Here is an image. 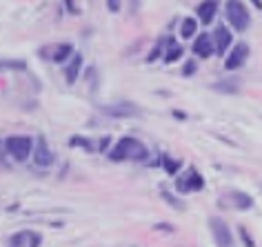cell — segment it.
Wrapping results in <instances>:
<instances>
[{
    "mask_svg": "<svg viewBox=\"0 0 262 247\" xmlns=\"http://www.w3.org/2000/svg\"><path fill=\"white\" fill-rule=\"evenodd\" d=\"M5 149L16 162H25L34 152V138H29V136H11L5 142Z\"/></svg>",
    "mask_w": 262,
    "mask_h": 247,
    "instance_id": "2",
    "label": "cell"
},
{
    "mask_svg": "<svg viewBox=\"0 0 262 247\" xmlns=\"http://www.w3.org/2000/svg\"><path fill=\"white\" fill-rule=\"evenodd\" d=\"M149 156V149L136 138H120L118 145L109 152V158L120 162V160H145Z\"/></svg>",
    "mask_w": 262,
    "mask_h": 247,
    "instance_id": "1",
    "label": "cell"
},
{
    "mask_svg": "<svg viewBox=\"0 0 262 247\" xmlns=\"http://www.w3.org/2000/svg\"><path fill=\"white\" fill-rule=\"evenodd\" d=\"M71 54H74V47H71L69 43H60V45H54L49 58L54 63H62V60H67V58H71Z\"/></svg>",
    "mask_w": 262,
    "mask_h": 247,
    "instance_id": "12",
    "label": "cell"
},
{
    "mask_svg": "<svg viewBox=\"0 0 262 247\" xmlns=\"http://www.w3.org/2000/svg\"><path fill=\"white\" fill-rule=\"evenodd\" d=\"M69 145L71 147H84V149H94L91 147V142L87 138H80V136H74V138H69Z\"/></svg>",
    "mask_w": 262,
    "mask_h": 247,
    "instance_id": "19",
    "label": "cell"
},
{
    "mask_svg": "<svg viewBox=\"0 0 262 247\" xmlns=\"http://www.w3.org/2000/svg\"><path fill=\"white\" fill-rule=\"evenodd\" d=\"M213 38H215V54L225 56V51L231 47V43H233V34L225 27V25H220V27L213 31Z\"/></svg>",
    "mask_w": 262,
    "mask_h": 247,
    "instance_id": "9",
    "label": "cell"
},
{
    "mask_svg": "<svg viewBox=\"0 0 262 247\" xmlns=\"http://www.w3.org/2000/svg\"><path fill=\"white\" fill-rule=\"evenodd\" d=\"M213 38L209 36V34H200L198 38H195V43H193V54L195 56H200V58H209L213 54Z\"/></svg>",
    "mask_w": 262,
    "mask_h": 247,
    "instance_id": "10",
    "label": "cell"
},
{
    "mask_svg": "<svg viewBox=\"0 0 262 247\" xmlns=\"http://www.w3.org/2000/svg\"><path fill=\"white\" fill-rule=\"evenodd\" d=\"M240 236H242V240L247 243V247H253V240H251V236H249V232L245 230V227H240Z\"/></svg>",
    "mask_w": 262,
    "mask_h": 247,
    "instance_id": "23",
    "label": "cell"
},
{
    "mask_svg": "<svg viewBox=\"0 0 262 247\" xmlns=\"http://www.w3.org/2000/svg\"><path fill=\"white\" fill-rule=\"evenodd\" d=\"M213 89H218V92H231V94L238 92V87H235V83H215Z\"/></svg>",
    "mask_w": 262,
    "mask_h": 247,
    "instance_id": "20",
    "label": "cell"
},
{
    "mask_svg": "<svg viewBox=\"0 0 262 247\" xmlns=\"http://www.w3.org/2000/svg\"><path fill=\"white\" fill-rule=\"evenodd\" d=\"M202 187H205V180H202V176L195 170H189L187 174H182V176H178V180H176V190L180 194L198 192Z\"/></svg>",
    "mask_w": 262,
    "mask_h": 247,
    "instance_id": "5",
    "label": "cell"
},
{
    "mask_svg": "<svg viewBox=\"0 0 262 247\" xmlns=\"http://www.w3.org/2000/svg\"><path fill=\"white\" fill-rule=\"evenodd\" d=\"M182 74H185V76H191V74H195V63H193V60L185 63V69H182Z\"/></svg>",
    "mask_w": 262,
    "mask_h": 247,
    "instance_id": "22",
    "label": "cell"
},
{
    "mask_svg": "<svg viewBox=\"0 0 262 247\" xmlns=\"http://www.w3.org/2000/svg\"><path fill=\"white\" fill-rule=\"evenodd\" d=\"M195 29H198V20H195V18H185L180 25V36L189 40V38L195 36Z\"/></svg>",
    "mask_w": 262,
    "mask_h": 247,
    "instance_id": "14",
    "label": "cell"
},
{
    "mask_svg": "<svg viewBox=\"0 0 262 247\" xmlns=\"http://www.w3.org/2000/svg\"><path fill=\"white\" fill-rule=\"evenodd\" d=\"M247 56H249V45H247V43H240V45H235V47H233V51H231V54H229V58H227L225 67H227L229 71H233V69H240L242 65H245Z\"/></svg>",
    "mask_w": 262,
    "mask_h": 247,
    "instance_id": "8",
    "label": "cell"
},
{
    "mask_svg": "<svg viewBox=\"0 0 262 247\" xmlns=\"http://www.w3.org/2000/svg\"><path fill=\"white\" fill-rule=\"evenodd\" d=\"M251 3L255 5V7H260V9H262V0H251Z\"/></svg>",
    "mask_w": 262,
    "mask_h": 247,
    "instance_id": "26",
    "label": "cell"
},
{
    "mask_svg": "<svg viewBox=\"0 0 262 247\" xmlns=\"http://www.w3.org/2000/svg\"><path fill=\"white\" fill-rule=\"evenodd\" d=\"M107 9L111 14H118L120 11V0H107Z\"/></svg>",
    "mask_w": 262,
    "mask_h": 247,
    "instance_id": "21",
    "label": "cell"
},
{
    "mask_svg": "<svg viewBox=\"0 0 262 247\" xmlns=\"http://www.w3.org/2000/svg\"><path fill=\"white\" fill-rule=\"evenodd\" d=\"M107 145H109V138H102L100 140V149H107Z\"/></svg>",
    "mask_w": 262,
    "mask_h": 247,
    "instance_id": "25",
    "label": "cell"
},
{
    "mask_svg": "<svg viewBox=\"0 0 262 247\" xmlns=\"http://www.w3.org/2000/svg\"><path fill=\"white\" fill-rule=\"evenodd\" d=\"M80 69H82V56L80 54H74V60H71V65L64 69V78H67L69 85H74V83L78 80V74H80Z\"/></svg>",
    "mask_w": 262,
    "mask_h": 247,
    "instance_id": "13",
    "label": "cell"
},
{
    "mask_svg": "<svg viewBox=\"0 0 262 247\" xmlns=\"http://www.w3.org/2000/svg\"><path fill=\"white\" fill-rule=\"evenodd\" d=\"M102 112L107 116H114V118H131V116H138L140 109L131 102H118V105H107L102 107Z\"/></svg>",
    "mask_w": 262,
    "mask_h": 247,
    "instance_id": "6",
    "label": "cell"
},
{
    "mask_svg": "<svg viewBox=\"0 0 262 247\" xmlns=\"http://www.w3.org/2000/svg\"><path fill=\"white\" fill-rule=\"evenodd\" d=\"M162 196H165V198H167V200H169V203H171L173 207H178V210H182V207H185V205H182V203H180V200H176L173 196H169V194H167V192H162Z\"/></svg>",
    "mask_w": 262,
    "mask_h": 247,
    "instance_id": "24",
    "label": "cell"
},
{
    "mask_svg": "<svg viewBox=\"0 0 262 247\" xmlns=\"http://www.w3.org/2000/svg\"><path fill=\"white\" fill-rule=\"evenodd\" d=\"M180 56H182V47H180V45H176V43L171 40V43H169L167 54H165V63H176Z\"/></svg>",
    "mask_w": 262,
    "mask_h": 247,
    "instance_id": "16",
    "label": "cell"
},
{
    "mask_svg": "<svg viewBox=\"0 0 262 247\" xmlns=\"http://www.w3.org/2000/svg\"><path fill=\"white\" fill-rule=\"evenodd\" d=\"M34 162L38 167H49L54 165V152L47 147V140L38 138L36 140V149H34Z\"/></svg>",
    "mask_w": 262,
    "mask_h": 247,
    "instance_id": "7",
    "label": "cell"
},
{
    "mask_svg": "<svg viewBox=\"0 0 262 247\" xmlns=\"http://www.w3.org/2000/svg\"><path fill=\"white\" fill-rule=\"evenodd\" d=\"M3 69H18V71H23V69H27V63L25 60H0V71Z\"/></svg>",
    "mask_w": 262,
    "mask_h": 247,
    "instance_id": "17",
    "label": "cell"
},
{
    "mask_svg": "<svg viewBox=\"0 0 262 247\" xmlns=\"http://www.w3.org/2000/svg\"><path fill=\"white\" fill-rule=\"evenodd\" d=\"M209 227H211V234H213V240L218 247H235L233 243V236H231V230L227 227V223L218 216H213L209 220Z\"/></svg>",
    "mask_w": 262,
    "mask_h": 247,
    "instance_id": "4",
    "label": "cell"
},
{
    "mask_svg": "<svg viewBox=\"0 0 262 247\" xmlns=\"http://www.w3.org/2000/svg\"><path fill=\"white\" fill-rule=\"evenodd\" d=\"M3 149H5V145H3V140H0V160H3Z\"/></svg>",
    "mask_w": 262,
    "mask_h": 247,
    "instance_id": "27",
    "label": "cell"
},
{
    "mask_svg": "<svg viewBox=\"0 0 262 247\" xmlns=\"http://www.w3.org/2000/svg\"><path fill=\"white\" fill-rule=\"evenodd\" d=\"M215 11H218V0H205V3L198 5V9H195V14H198L200 23L209 25L215 18Z\"/></svg>",
    "mask_w": 262,
    "mask_h": 247,
    "instance_id": "11",
    "label": "cell"
},
{
    "mask_svg": "<svg viewBox=\"0 0 262 247\" xmlns=\"http://www.w3.org/2000/svg\"><path fill=\"white\" fill-rule=\"evenodd\" d=\"M227 20L238 31H245L251 25V16H249V9L242 0H229L227 3Z\"/></svg>",
    "mask_w": 262,
    "mask_h": 247,
    "instance_id": "3",
    "label": "cell"
},
{
    "mask_svg": "<svg viewBox=\"0 0 262 247\" xmlns=\"http://www.w3.org/2000/svg\"><path fill=\"white\" fill-rule=\"evenodd\" d=\"M231 203L238 207V210H251L253 207V200H251V196H247V194H231Z\"/></svg>",
    "mask_w": 262,
    "mask_h": 247,
    "instance_id": "15",
    "label": "cell"
},
{
    "mask_svg": "<svg viewBox=\"0 0 262 247\" xmlns=\"http://www.w3.org/2000/svg\"><path fill=\"white\" fill-rule=\"evenodd\" d=\"M162 165H165V172L171 174V176L180 170V160H171L169 156H162Z\"/></svg>",
    "mask_w": 262,
    "mask_h": 247,
    "instance_id": "18",
    "label": "cell"
}]
</instances>
